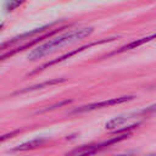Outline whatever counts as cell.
<instances>
[{"mask_svg": "<svg viewBox=\"0 0 156 156\" xmlns=\"http://www.w3.org/2000/svg\"><path fill=\"white\" fill-rule=\"evenodd\" d=\"M94 28L91 27H85V28H79V29H73V30H69L67 33H63L58 37H55L52 39H50L49 41L46 43H43L41 45L34 48L27 56L28 60L30 61H35V60H39L49 54H51L52 51H55L56 49L61 48L62 45H66V44H69V43H73V41H77V40H80L88 35H90L93 33Z\"/></svg>", "mask_w": 156, "mask_h": 156, "instance_id": "obj_1", "label": "cell"}, {"mask_svg": "<svg viewBox=\"0 0 156 156\" xmlns=\"http://www.w3.org/2000/svg\"><path fill=\"white\" fill-rule=\"evenodd\" d=\"M134 98H135L134 95H124V96H119V98H112V99H108V100H104V101H100V102H93V104L78 107L73 112L74 113H82V112H89V111L99 110V108H102V107H110V106H115V105H118V104H123L126 101H130Z\"/></svg>", "mask_w": 156, "mask_h": 156, "instance_id": "obj_2", "label": "cell"}, {"mask_svg": "<svg viewBox=\"0 0 156 156\" xmlns=\"http://www.w3.org/2000/svg\"><path fill=\"white\" fill-rule=\"evenodd\" d=\"M113 39H116V38L102 39V40H99V41H94V43H90V44H88V45H84V46H82V48H79V49H76V50H73V51H71V52H68V54H66V55H63V56H61V57H58V58H56V60H52V61H50V62H48V63L43 65L41 67H38V69H35L33 73H35V72H39V71H41V69H44V68H46V67H49V66H52V65H55V63L62 62V61H65V60H67V58L72 57L73 55H76V54H78V52H80V51H84L85 49H89V48H91V46H95V45H99V44H104V43L111 41V40H113Z\"/></svg>", "mask_w": 156, "mask_h": 156, "instance_id": "obj_3", "label": "cell"}, {"mask_svg": "<svg viewBox=\"0 0 156 156\" xmlns=\"http://www.w3.org/2000/svg\"><path fill=\"white\" fill-rule=\"evenodd\" d=\"M154 39H156V33H155V34H152V35H149V37H144V38H140V39L133 40V41H130L129 44H127V45L122 46L121 49L116 50V51H115V52H112L111 55H115V54H119V52H123V51H128V50L135 49V48H138V46H140V45H143V44H145V43H149V41H151V40H154Z\"/></svg>", "mask_w": 156, "mask_h": 156, "instance_id": "obj_4", "label": "cell"}, {"mask_svg": "<svg viewBox=\"0 0 156 156\" xmlns=\"http://www.w3.org/2000/svg\"><path fill=\"white\" fill-rule=\"evenodd\" d=\"M129 118H132L130 116H119V117H115L112 119H110L106 124L105 128L106 129H116L117 127H121L122 124H124Z\"/></svg>", "mask_w": 156, "mask_h": 156, "instance_id": "obj_5", "label": "cell"}, {"mask_svg": "<svg viewBox=\"0 0 156 156\" xmlns=\"http://www.w3.org/2000/svg\"><path fill=\"white\" fill-rule=\"evenodd\" d=\"M43 143H44V140H43V139H35V140H32V141H28V143L21 144V145H18L17 147H15L13 150H15V151H26V150L35 149V147L40 146Z\"/></svg>", "mask_w": 156, "mask_h": 156, "instance_id": "obj_6", "label": "cell"}, {"mask_svg": "<svg viewBox=\"0 0 156 156\" xmlns=\"http://www.w3.org/2000/svg\"><path fill=\"white\" fill-rule=\"evenodd\" d=\"M66 79H52V80H49V82H45V83H43V84H38V85H33V87H30V88H28V89H23V90H21V91H18V93H24V91H32V90H35V89H41L43 87H50V85H52V84H58V83H61V82H65Z\"/></svg>", "mask_w": 156, "mask_h": 156, "instance_id": "obj_7", "label": "cell"}, {"mask_svg": "<svg viewBox=\"0 0 156 156\" xmlns=\"http://www.w3.org/2000/svg\"><path fill=\"white\" fill-rule=\"evenodd\" d=\"M24 1L26 0H9L7 4H6V10L7 11H13L17 7H20Z\"/></svg>", "mask_w": 156, "mask_h": 156, "instance_id": "obj_8", "label": "cell"}, {"mask_svg": "<svg viewBox=\"0 0 156 156\" xmlns=\"http://www.w3.org/2000/svg\"><path fill=\"white\" fill-rule=\"evenodd\" d=\"M143 112H144V113H154V112H156V104L150 105V106H149V107H146Z\"/></svg>", "mask_w": 156, "mask_h": 156, "instance_id": "obj_9", "label": "cell"}]
</instances>
